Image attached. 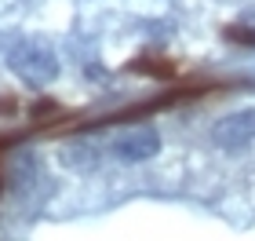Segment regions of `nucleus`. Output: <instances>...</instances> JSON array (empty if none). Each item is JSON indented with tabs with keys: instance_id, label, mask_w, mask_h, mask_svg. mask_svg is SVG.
Returning a JSON list of instances; mask_svg holds the SVG:
<instances>
[{
	"instance_id": "1",
	"label": "nucleus",
	"mask_w": 255,
	"mask_h": 241,
	"mask_svg": "<svg viewBox=\"0 0 255 241\" xmlns=\"http://www.w3.org/2000/svg\"><path fill=\"white\" fill-rule=\"evenodd\" d=\"M7 66H11V73L29 88H48L51 80H59V73H62L59 51L44 37H22L15 48H7Z\"/></svg>"
},
{
	"instance_id": "2",
	"label": "nucleus",
	"mask_w": 255,
	"mask_h": 241,
	"mask_svg": "<svg viewBox=\"0 0 255 241\" xmlns=\"http://www.w3.org/2000/svg\"><path fill=\"white\" fill-rule=\"evenodd\" d=\"M157 154H160V132L153 124H135V128H128L113 139V157L124 161V165H142Z\"/></svg>"
},
{
	"instance_id": "3",
	"label": "nucleus",
	"mask_w": 255,
	"mask_h": 241,
	"mask_svg": "<svg viewBox=\"0 0 255 241\" xmlns=\"http://www.w3.org/2000/svg\"><path fill=\"white\" fill-rule=\"evenodd\" d=\"M212 143L219 150L234 154L255 143V110H234L212 124Z\"/></svg>"
},
{
	"instance_id": "4",
	"label": "nucleus",
	"mask_w": 255,
	"mask_h": 241,
	"mask_svg": "<svg viewBox=\"0 0 255 241\" xmlns=\"http://www.w3.org/2000/svg\"><path fill=\"white\" fill-rule=\"evenodd\" d=\"M62 161L69 168H77V172H91L99 165V150L88 146V143H77V146H66V150H62Z\"/></svg>"
},
{
	"instance_id": "5",
	"label": "nucleus",
	"mask_w": 255,
	"mask_h": 241,
	"mask_svg": "<svg viewBox=\"0 0 255 241\" xmlns=\"http://www.w3.org/2000/svg\"><path fill=\"white\" fill-rule=\"evenodd\" d=\"M33 165H37L33 157H18L15 165H11V183H15V190H22V194L29 190L33 176H37V168H33Z\"/></svg>"
},
{
	"instance_id": "6",
	"label": "nucleus",
	"mask_w": 255,
	"mask_h": 241,
	"mask_svg": "<svg viewBox=\"0 0 255 241\" xmlns=\"http://www.w3.org/2000/svg\"><path fill=\"white\" fill-rule=\"evenodd\" d=\"M128 70H135V73H153V77H175V66H171V62H160V59H135Z\"/></svg>"
},
{
	"instance_id": "7",
	"label": "nucleus",
	"mask_w": 255,
	"mask_h": 241,
	"mask_svg": "<svg viewBox=\"0 0 255 241\" xmlns=\"http://www.w3.org/2000/svg\"><path fill=\"white\" fill-rule=\"evenodd\" d=\"M29 117H33V121H51V117H59V102H51V99H40L37 106L29 110Z\"/></svg>"
},
{
	"instance_id": "8",
	"label": "nucleus",
	"mask_w": 255,
	"mask_h": 241,
	"mask_svg": "<svg viewBox=\"0 0 255 241\" xmlns=\"http://www.w3.org/2000/svg\"><path fill=\"white\" fill-rule=\"evenodd\" d=\"M237 22H245V26H252V29H255V7H248V11H245V15H241Z\"/></svg>"
}]
</instances>
